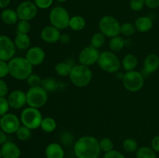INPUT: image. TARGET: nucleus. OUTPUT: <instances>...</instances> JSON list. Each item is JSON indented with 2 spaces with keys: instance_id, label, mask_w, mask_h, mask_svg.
I'll use <instances>...</instances> for the list:
<instances>
[{
  "instance_id": "f257e3e1",
  "label": "nucleus",
  "mask_w": 159,
  "mask_h": 158,
  "mask_svg": "<svg viewBox=\"0 0 159 158\" xmlns=\"http://www.w3.org/2000/svg\"><path fill=\"white\" fill-rule=\"evenodd\" d=\"M100 152L99 142L93 136H82L75 143L74 153L77 158H98Z\"/></svg>"
},
{
  "instance_id": "f03ea898",
  "label": "nucleus",
  "mask_w": 159,
  "mask_h": 158,
  "mask_svg": "<svg viewBox=\"0 0 159 158\" xmlns=\"http://www.w3.org/2000/svg\"><path fill=\"white\" fill-rule=\"evenodd\" d=\"M33 67L26 57H14L9 61V74L17 80H26L32 74Z\"/></svg>"
},
{
  "instance_id": "7ed1b4c3",
  "label": "nucleus",
  "mask_w": 159,
  "mask_h": 158,
  "mask_svg": "<svg viewBox=\"0 0 159 158\" xmlns=\"http://www.w3.org/2000/svg\"><path fill=\"white\" fill-rule=\"evenodd\" d=\"M68 77L75 86L78 88H84L92 81L93 72L89 67L79 64L72 67Z\"/></svg>"
},
{
  "instance_id": "20e7f679",
  "label": "nucleus",
  "mask_w": 159,
  "mask_h": 158,
  "mask_svg": "<svg viewBox=\"0 0 159 158\" xmlns=\"http://www.w3.org/2000/svg\"><path fill=\"white\" fill-rule=\"evenodd\" d=\"M97 64L102 71L111 74L117 72L121 66L119 57L111 51H104L101 53Z\"/></svg>"
},
{
  "instance_id": "39448f33",
  "label": "nucleus",
  "mask_w": 159,
  "mask_h": 158,
  "mask_svg": "<svg viewBox=\"0 0 159 158\" xmlns=\"http://www.w3.org/2000/svg\"><path fill=\"white\" fill-rule=\"evenodd\" d=\"M48 91L41 85L30 88L26 93V104L33 108H41L48 102Z\"/></svg>"
},
{
  "instance_id": "423d86ee",
  "label": "nucleus",
  "mask_w": 159,
  "mask_h": 158,
  "mask_svg": "<svg viewBox=\"0 0 159 158\" xmlns=\"http://www.w3.org/2000/svg\"><path fill=\"white\" fill-rule=\"evenodd\" d=\"M42 119L43 116L38 108L30 106L23 110L20 116V121L23 125L30 129L31 130L40 127Z\"/></svg>"
},
{
  "instance_id": "0eeeda50",
  "label": "nucleus",
  "mask_w": 159,
  "mask_h": 158,
  "mask_svg": "<svg viewBox=\"0 0 159 158\" xmlns=\"http://www.w3.org/2000/svg\"><path fill=\"white\" fill-rule=\"evenodd\" d=\"M69 14L68 11L63 7L57 6L51 9L49 14V20L51 26L58 29H65L69 26L70 22Z\"/></svg>"
},
{
  "instance_id": "6e6552de",
  "label": "nucleus",
  "mask_w": 159,
  "mask_h": 158,
  "mask_svg": "<svg viewBox=\"0 0 159 158\" xmlns=\"http://www.w3.org/2000/svg\"><path fill=\"white\" fill-rule=\"evenodd\" d=\"M120 26L119 21L112 15H105L102 17L99 23L100 32L109 38L119 36L120 33Z\"/></svg>"
},
{
  "instance_id": "1a4fd4ad",
  "label": "nucleus",
  "mask_w": 159,
  "mask_h": 158,
  "mask_svg": "<svg viewBox=\"0 0 159 158\" xmlns=\"http://www.w3.org/2000/svg\"><path fill=\"white\" fill-rule=\"evenodd\" d=\"M123 84L127 91L130 92H136L143 88L144 84V77L139 71H127L123 75Z\"/></svg>"
},
{
  "instance_id": "9d476101",
  "label": "nucleus",
  "mask_w": 159,
  "mask_h": 158,
  "mask_svg": "<svg viewBox=\"0 0 159 158\" xmlns=\"http://www.w3.org/2000/svg\"><path fill=\"white\" fill-rule=\"evenodd\" d=\"M16 45L9 37L0 35V60L8 61L13 58L16 53Z\"/></svg>"
},
{
  "instance_id": "9b49d317",
  "label": "nucleus",
  "mask_w": 159,
  "mask_h": 158,
  "mask_svg": "<svg viewBox=\"0 0 159 158\" xmlns=\"http://www.w3.org/2000/svg\"><path fill=\"white\" fill-rule=\"evenodd\" d=\"M20 127V120L12 113H6L0 119V128L6 133H16Z\"/></svg>"
},
{
  "instance_id": "f8f14e48",
  "label": "nucleus",
  "mask_w": 159,
  "mask_h": 158,
  "mask_svg": "<svg viewBox=\"0 0 159 158\" xmlns=\"http://www.w3.org/2000/svg\"><path fill=\"white\" fill-rule=\"evenodd\" d=\"M19 20L30 21L36 17L37 14V6L35 3L25 1L20 3L16 9Z\"/></svg>"
},
{
  "instance_id": "ddd939ff",
  "label": "nucleus",
  "mask_w": 159,
  "mask_h": 158,
  "mask_svg": "<svg viewBox=\"0 0 159 158\" xmlns=\"http://www.w3.org/2000/svg\"><path fill=\"white\" fill-rule=\"evenodd\" d=\"M98 49L92 46H86L81 50L79 54V61L80 64L89 67L97 63L99 57Z\"/></svg>"
},
{
  "instance_id": "4468645a",
  "label": "nucleus",
  "mask_w": 159,
  "mask_h": 158,
  "mask_svg": "<svg viewBox=\"0 0 159 158\" xmlns=\"http://www.w3.org/2000/svg\"><path fill=\"white\" fill-rule=\"evenodd\" d=\"M7 100L10 108L20 109L26 104V94L22 90H14L9 93Z\"/></svg>"
},
{
  "instance_id": "2eb2a0df",
  "label": "nucleus",
  "mask_w": 159,
  "mask_h": 158,
  "mask_svg": "<svg viewBox=\"0 0 159 158\" xmlns=\"http://www.w3.org/2000/svg\"><path fill=\"white\" fill-rule=\"evenodd\" d=\"M26 60L33 66L41 64L45 59V52L40 46H33L28 49L26 54Z\"/></svg>"
},
{
  "instance_id": "dca6fc26",
  "label": "nucleus",
  "mask_w": 159,
  "mask_h": 158,
  "mask_svg": "<svg viewBox=\"0 0 159 158\" xmlns=\"http://www.w3.org/2000/svg\"><path fill=\"white\" fill-rule=\"evenodd\" d=\"M60 29L53 26H47L40 32V38L47 43H54L60 40Z\"/></svg>"
},
{
  "instance_id": "f3484780",
  "label": "nucleus",
  "mask_w": 159,
  "mask_h": 158,
  "mask_svg": "<svg viewBox=\"0 0 159 158\" xmlns=\"http://www.w3.org/2000/svg\"><path fill=\"white\" fill-rule=\"evenodd\" d=\"M1 153L2 158H20L21 150L15 143L6 141L2 145Z\"/></svg>"
},
{
  "instance_id": "a211bd4d",
  "label": "nucleus",
  "mask_w": 159,
  "mask_h": 158,
  "mask_svg": "<svg viewBox=\"0 0 159 158\" xmlns=\"http://www.w3.org/2000/svg\"><path fill=\"white\" fill-rule=\"evenodd\" d=\"M159 68V57L157 54H151L145 57L144 61V70L147 74L155 72Z\"/></svg>"
},
{
  "instance_id": "6ab92c4d",
  "label": "nucleus",
  "mask_w": 159,
  "mask_h": 158,
  "mask_svg": "<svg viewBox=\"0 0 159 158\" xmlns=\"http://www.w3.org/2000/svg\"><path fill=\"white\" fill-rule=\"evenodd\" d=\"M47 158H64L65 151L61 145L57 143H51L45 149Z\"/></svg>"
},
{
  "instance_id": "aec40b11",
  "label": "nucleus",
  "mask_w": 159,
  "mask_h": 158,
  "mask_svg": "<svg viewBox=\"0 0 159 158\" xmlns=\"http://www.w3.org/2000/svg\"><path fill=\"white\" fill-rule=\"evenodd\" d=\"M134 25L138 31L141 33H147L153 27V21L150 17L141 16L135 20Z\"/></svg>"
},
{
  "instance_id": "412c9836",
  "label": "nucleus",
  "mask_w": 159,
  "mask_h": 158,
  "mask_svg": "<svg viewBox=\"0 0 159 158\" xmlns=\"http://www.w3.org/2000/svg\"><path fill=\"white\" fill-rule=\"evenodd\" d=\"M1 19L6 25H14L17 23L19 17L16 11L12 9H6L2 12Z\"/></svg>"
},
{
  "instance_id": "4be33fe9",
  "label": "nucleus",
  "mask_w": 159,
  "mask_h": 158,
  "mask_svg": "<svg viewBox=\"0 0 159 158\" xmlns=\"http://www.w3.org/2000/svg\"><path fill=\"white\" fill-rule=\"evenodd\" d=\"M138 64V57L133 54H127L124 57L122 60L123 68L126 71H134L135 68H137Z\"/></svg>"
},
{
  "instance_id": "5701e85b",
  "label": "nucleus",
  "mask_w": 159,
  "mask_h": 158,
  "mask_svg": "<svg viewBox=\"0 0 159 158\" xmlns=\"http://www.w3.org/2000/svg\"><path fill=\"white\" fill-rule=\"evenodd\" d=\"M14 43L16 47L19 50H27L30 46V38L28 34L24 33H16V36L14 40Z\"/></svg>"
},
{
  "instance_id": "b1692460",
  "label": "nucleus",
  "mask_w": 159,
  "mask_h": 158,
  "mask_svg": "<svg viewBox=\"0 0 159 158\" xmlns=\"http://www.w3.org/2000/svg\"><path fill=\"white\" fill-rule=\"evenodd\" d=\"M85 25L86 23L83 17L81 15H74L70 19L68 27L74 31H81L85 27Z\"/></svg>"
},
{
  "instance_id": "393cba45",
  "label": "nucleus",
  "mask_w": 159,
  "mask_h": 158,
  "mask_svg": "<svg viewBox=\"0 0 159 158\" xmlns=\"http://www.w3.org/2000/svg\"><path fill=\"white\" fill-rule=\"evenodd\" d=\"M57 127V122L55 119L52 117H44L42 119L40 128L45 133H52Z\"/></svg>"
},
{
  "instance_id": "a878e982",
  "label": "nucleus",
  "mask_w": 159,
  "mask_h": 158,
  "mask_svg": "<svg viewBox=\"0 0 159 158\" xmlns=\"http://www.w3.org/2000/svg\"><path fill=\"white\" fill-rule=\"evenodd\" d=\"M72 67L73 66L67 62H59L55 65L54 70L57 75L61 76V77H67V76H69Z\"/></svg>"
},
{
  "instance_id": "bb28decb",
  "label": "nucleus",
  "mask_w": 159,
  "mask_h": 158,
  "mask_svg": "<svg viewBox=\"0 0 159 158\" xmlns=\"http://www.w3.org/2000/svg\"><path fill=\"white\" fill-rule=\"evenodd\" d=\"M124 45H125V40L123 37H120V36L112 37L109 42V47L113 52L120 51L124 48Z\"/></svg>"
},
{
  "instance_id": "cd10ccee",
  "label": "nucleus",
  "mask_w": 159,
  "mask_h": 158,
  "mask_svg": "<svg viewBox=\"0 0 159 158\" xmlns=\"http://www.w3.org/2000/svg\"><path fill=\"white\" fill-rule=\"evenodd\" d=\"M41 86L46 90L48 92H54L57 89L58 84L55 78L53 77H48L42 79Z\"/></svg>"
},
{
  "instance_id": "c85d7f7f",
  "label": "nucleus",
  "mask_w": 159,
  "mask_h": 158,
  "mask_svg": "<svg viewBox=\"0 0 159 158\" xmlns=\"http://www.w3.org/2000/svg\"><path fill=\"white\" fill-rule=\"evenodd\" d=\"M136 158H157L155 151L148 147H141L136 152Z\"/></svg>"
},
{
  "instance_id": "c756f323",
  "label": "nucleus",
  "mask_w": 159,
  "mask_h": 158,
  "mask_svg": "<svg viewBox=\"0 0 159 158\" xmlns=\"http://www.w3.org/2000/svg\"><path fill=\"white\" fill-rule=\"evenodd\" d=\"M106 40V36L104 35L102 33L97 32L93 35L91 38V46L93 47L99 49L101 48L103 44L105 43Z\"/></svg>"
},
{
  "instance_id": "7c9ffc66",
  "label": "nucleus",
  "mask_w": 159,
  "mask_h": 158,
  "mask_svg": "<svg viewBox=\"0 0 159 158\" xmlns=\"http://www.w3.org/2000/svg\"><path fill=\"white\" fill-rule=\"evenodd\" d=\"M123 149L127 153H134L138 149V143L133 138H127L123 142Z\"/></svg>"
},
{
  "instance_id": "2f4dec72",
  "label": "nucleus",
  "mask_w": 159,
  "mask_h": 158,
  "mask_svg": "<svg viewBox=\"0 0 159 158\" xmlns=\"http://www.w3.org/2000/svg\"><path fill=\"white\" fill-rule=\"evenodd\" d=\"M16 135L20 140L26 141L31 137L32 132H31L30 129H29L28 127L25 126V125H20L18 130L16 132Z\"/></svg>"
},
{
  "instance_id": "473e14b6",
  "label": "nucleus",
  "mask_w": 159,
  "mask_h": 158,
  "mask_svg": "<svg viewBox=\"0 0 159 158\" xmlns=\"http://www.w3.org/2000/svg\"><path fill=\"white\" fill-rule=\"evenodd\" d=\"M135 25L131 23H125L120 26V33L125 37H131L136 32Z\"/></svg>"
},
{
  "instance_id": "72a5a7b5",
  "label": "nucleus",
  "mask_w": 159,
  "mask_h": 158,
  "mask_svg": "<svg viewBox=\"0 0 159 158\" xmlns=\"http://www.w3.org/2000/svg\"><path fill=\"white\" fill-rule=\"evenodd\" d=\"M99 142V147H100L101 151H103L105 153H107L109 151H111L113 150V143L111 140V139L108 137H104L101 139Z\"/></svg>"
},
{
  "instance_id": "f704fd0d",
  "label": "nucleus",
  "mask_w": 159,
  "mask_h": 158,
  "mask_svg": "<svg viewBox=\"0 0 159 158\" xmlns=\"http://www.w3.org/2000/svg\"><path fill=\"white\" fill-rule=\"evenodd\" d=\"M31 26L29 21L26 20H20L16 24V33H17L28 34L30 31Z\"/></svg>"
},
{
  "instance_id": "c9c22d12",
  "label": "nucleus",
  "mask_w": 159,
  "mask_h": 158,
  "mask_svg": "<svg viewBox=\"0 0 159 158\" xmlns=\"http://www.w3.org/2000/svg\"><path fill=\"white\" fill-rule=\"evenodd\" d=\"M26 83L29 85L30 88L40 86L42 83V78L38 74H31L26 79Z\"/></svg>"
},
{
  "instance_id": "e433bc0d",
  "label": "nucleus",
  "mask_w": 159,
  "mask_h": 158,
  "mask_svg": "<svg viewBox=\"0 0 159 158\" xmlns=\"http://www.w3.org/2000/svg\"><path fill=\"white\" fill-rule=\"evenodd\" d=\"M9 105L7 99L5 97H0V116H3L8 113L9 109Z\"/></svg>"
},
{
  "instance_id": "4c0bfd02",
  "label": "nucleus",
  "mask_w": 159,
  "mask_h": 158,
  "mask_svg": "<svg viewBox=\"0 0 159 158\" xmlns=\"http://www.w3.org/2000/svg\"><path fill=\"white\" fill-rule=\"evenodd\" d=\"M73 137L72 134L69 132H65L61 135V141L65 146H70L73 143Z\"/></svg>"
},
{
  "instance_id": "58836bf2",
  "label": "nucleus",
  "mask_w": 159,
  "mask_h": 158,
  "mask_svg": "<svg viewBox=\"0 0 159 158\" xmlns=\"http://www.w3.org/2000/svg\"><path fill=\"white\" fill-rule=\"evenodd\" d=\"M144 5H145L144 0H130V6L131 9L136 12L141 10L144 8Z\"/></svg>"
},
{
  "instance_id": "ea45409f",
  "label": "nucleus",
  "mask_w": 159,
  "mask_h": 158,
  "mask_svg": "<svg viewBox=\"0 0 159 158\" xmlns=\"http://www.w3.org/2000/svg\"><path fill=\"white\" fill-rule=\"evenodd\" d=\"M8 74H9V63L5 60H0V78L6 77Z\"/></svg>"
},
{
  "instance_id": "a19ab883",
  "label": "nucleus",
  "mask_w": 159,
  "mask_h": 158,
  "mask_svg": "<svg viewBox=\"0 0 159 158\" xmlns=\"http://www.w3.org/2000/svg\"><path fill=\"white\" fill-rule=\"evenodd\" d=\"M54 0H34L36 6L40 9H48L52 5Z\"/></svg>"
},
{
  "instance_id": "79ce46f5",
  "label": "nucleus",
  "mask_w": 159,
  "mask_h": 158,
  "mask_svg": "<svg viewBox=\"0 0 159 158\" xmlns=\"http://www.w3.org/2000/svg\"><path fill=\"white\" fill-rule=\"evenodd\" d=\"M103 158H126L125 156L123 154L120 152L117 151V150H111L107 153H105Z\"/></svg>"
},
{
  "instance_id": "37998d69",
  "label": "nucleus",
  "mask_w": 159,
  "mask_h": 158,
  "mask_svg": "<svg viewBox=\"0 0 159 158\" xmlns=\"http://www.w3.org/2000/svg\"><path fill=\"white\" fill-rule=\"evenodd\" d=\"M9 88L7 83L3 79L0 78V97H5L8 94Z\"/></svg>"
},
{
  "instance_id": "c03bdc74",
  "label": "nucleus",
  "mask_w": 159,
  "mask_h": 158,
  "mask_svg": "<svg viewBox=\"0 0 159 158\" xmlns=\"http://www.w3.org/2000/svg\"><path fill=\"white\" fill-rule=\"evenodd\" d=\"M151 145H152V148L153 149L155 152L159 153V135H157V136H155V137L152 139Z\"/></svg>"
},
{
  "instance_id": "a18cd8bd",
  "label": "nucleus",
  "mask_w": 159,
  "mask_h": 158,
  "mask_svg": "<svg viewBox=\"0 0 159 158\" xmlns=\"http://www.w3.org/2000/svg\"><path fill=\"white\" fill-rule=\"evenodd\" d=\"M144 2L150 9H156L159 7V0H144Z\"/></svg>"
},
{
  "instance_id": "49530a36",
  "label": "nucleus",
  "mask_w": 159,
  "mask_h": 158,
  "mask_svg": "<svg viewBox=\"0 0 159 158\" xmlns=\"http://www.w3.org/2000/svg\"><path fill=\"white\" fill-rule=\"evenodd\" d=\"M59 41L61 43H63V44H68V43H69L70 41H71V37H70V36L68 35V34L63 33L61 35L60 40H59Z\"/></svg>"
},
{
  "instance_id": "de8ad7c7",
  "label": "nucleus",
  "mask_w": 159,
  "mask_h": 158,
  "mask_svg": "<svg viewBox=\"0 0 159 158\" xmlns=\"http://www.w3.org/2000/svg\"><path fill=\"white\" fill-rule=\"evenodd\" d=\"M6 142V135L4 131L0 129V145H2L3 143Z\"/></svg>"
},
{
  "instance_id": "09e8293b",
  "label": "nucleus",
  "mask_w": 159,
  "mask_h": 158,
  "mask_svg": "<svg viewBox=\"0 0 159 158\" xmlns=\"http://www.w3.org/2000/svg\"><path fill=\"white\" fill-rule=\"evenodd\" d=\"M11 0H0V9L6 8L10 4Z\"/></svg>"
},
{
  "instance_id": "8fccbe9b",
  "label": "nucleus",
  "mask_w": 159,
  "mask_h": 158,
  "mask_svg": "<svg viewBox=\"0 0 159 158\" xmlns=\"http://www.w3.org/2000/svg\"><path fill=\"white\" fill-rule=\"evenodd\" d=\"M57 1H58V2H65V1H67V0H57Z\"/></svg>"
},
{
  "instance_id": "3c124183",
  "label": "nucleus",
  "mask_w": 159,
  "mask_h": 158,
  "mask_svg": "<svg viewBox=\"0 0 159 158\" xmlns=\"http://www.w3.org/2000/svg\"><path fill=\"white\" fill-rule=\"evenodd\" d=\"M0 158H2V153H1V148H0Z\"/></svg>"
}]
</instances>
